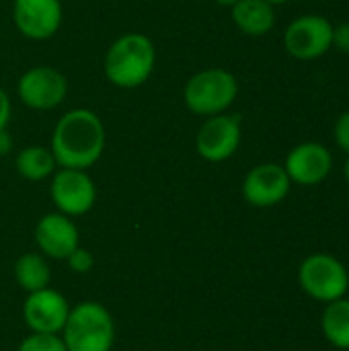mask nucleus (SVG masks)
<instances>
[{
	"instance_id": "1",
	"label": "nucleus",
	"mask_w": 349,
	"mask_h": 351,
	"mask_svg": "<svg viewBox=\"0 0 349 351\" xmlns=\"http://www.w3.org/2000/svg\"><path fill=\"white\" fill-rule=\"evenodd\" d=\"M105 136V125L95 111L76 107L64 113L51 132L49 144L58 169L88 171L103 156Z\"/></svg>"
},
{
	"instance_id": "2",
	"label": "nucleus",
	"mask_w": 349,
	"mask_h": 351,
	"mask_svg": "<svg viewBox=\"0 0 349 351\" xmlns=\"http://www.w3.org/2000/svg\"><path fill=\"white\" fill-rule=\"evenodd\" d=\"M156 49L144 33L119 35L105 53V78L117 88H138L154 72Z\"/></svg>"
},
{
	"instance_id": "3",
	"label": "nucleus",
	"mask_w": 349,
	"mask_h": 351,
	"mask_svg": "<svg viewBox=\"0 0 349 351\" xmlns=\"http://www.w3.org/2000/svg\"><path fill=\"white\" fill-rule=\"evenodd\" d=\"M60 335L68 351H111L115 346V321L101 302L84 300L70 306Z\"/></svg>"
},
{
	"instance_id": "4",
	"label": "nucleus",
	"mask_w": 349,
	"mask_h": 351,
	"mask_svg": "<svg viewBox=\"0 0 349 351\" xmlns=\"http://www.w3.org/2000/svg\"><path fill=\"white\" fill-rule=\"evenodd\" d=\"M239 97V80L224 68H206L195 72L183 86L185 107L204 117L226 113Z\"/></svg>"
},
{
	"instance_id": "5",
	"label": "nucleus",
	"mask_w": 349,
	"mask_h": 351,
	"mask_svg": "<svg viewBox=\"0 0 349 351\" xmlns=\"http://www.w3.org/2000/svg\"><path fill=\"white\" fill-rule=\"evenodd\" d=\"M300 290L317 302L329 304L346 298L349 290L348 267L329 253H313L298 267Z\"/></svg>"
},
{
	"instance_id": "6",
	"label": "nucleus",
	"mask_w": 349,
	"mask_h": 351,
	"mask_svg": "<svg viewBox=\"0 0 349 351\" xmlns=\"http://www.w3.org/2000/svg\"><path fill=\"white\" fill-rule=\"evenodd\" d=\"M16 95L25 107L33 111H49L66 101L68 78L51 66H33L21 74Z\"/></svg>"
},
{
	"instance_id": "7",
	"label": "nucleus",
	"mask_w": 349,
	"mask_h": 351,
	"mask_svg": "<svg viewBox=\"0 0 349 351\" xmlns=\"http://www.w3.org/2000/svg\"><path fill=\"white\" fill-rule=\"evenodd\" d=\"M286 51L302 62L317 60L333 47V25L323 14H302L284 31Z\"/></svg>"
},
{
	"instance_id": "8",
	"label": "nucleus",
	"mask_w": 349,
	"mask_h": 351,
	"mask_svg": "<svg viewBox=\"0 0 349 351\" xmlns=\"http://www.w3.org/2000/svg\"><path fill=\"white\" fill-rule=\"evenodd\" d=\"M49 195L60 214L76 218L93 210L97 202V185L82 169H56Z\"/></svg>"
},
{
	"instance_id": "9",
	"label": "nucleus",
	"mask_w": 349,
	"mask_h": 351,
	"mask_svg": "<svg viewBox=\"0 0 349 351\" xmlns=\"http://www.w3.org/2000/svg\"><path fill=\"white\" fill-rule=\"evenodd\" d=\"M243 140V128L239 115H212L206 117L197 136L195 150L208 162H224L237 154Z\"/></svg>"
},
{
	"instance_id": "10",
	"label": "nucleus",
	"mask_w": 349,
	"mask_h": 351,
	"mask_svg": "<svg viewBox=\"0 0 349 351\" xmlns=\"http://www.w3.org/2000/svg\"><path fill=\"white\" fill-rule=\"evenodd\" d=\"M64 19L60 0H12V23L31 41L51 39Z\"/></svg>"
},
{
	"instance_id": "11",
	"label": "nucleus",
	"mask_w": 349,
	"mask_h": 351,
	"mask_svg": "<svg viewBox=\"0 0 349 351\" xmlns=\"http://www.w3.org/2000/svg\"><path fill=\"white\" fill-rule=\"evenodd\" d=\"M292 181L278 162H261L253 167L243 179V197L253 208H274L282 204L290 193Z\"/></svg>"
},
{
	"instance_id": "12",
	"label": "nucleus",
	"mask_w": 349,
	"mask_h": 351,
	"mask_svg": "<svg viewBox=\"0 0 349 351\" xmlns=\"http://www.w3.org/2000/svg\"><path fill=\"white\" fill-rule=\"evenodd\" d=\"M70 313V304L64 294L53 288H43L27 294L23 304V319L31 333H56L60 335Z\"/></svg>"
},
{
	"instance_id": "13",
	"label": "nucleus",
	"mask_w": 349,
	"mask_h": 351,
	"mask_svg": "<svg viewBox=\"0 0 349 351\" xmlns=\"http://www.w3.org/2000/svg\"><path fill=\"white\" fill-rule=\"evenodd\" d=\"M284 169L292 183L315 187L329 177L333 169V154L319 142H302L288 152Z\"/></svg>"
},
{
	"instance_id": "14",
	"label": "nucleus",
	"mask_w": 349,
	"mask_h": 351,
	"mask_svg": "<svg viewBox=\"0 0 349 351\" xmlns=\"http://www.w3.org/2000/svg\"><path fill=\"white\" fill-rule=\"evenodd\" d=\"M35 243L43 257L66 261L68 255L80 247V232L70 216L51 212L41 216L35 224Z\"/></svg>"
},
{
	"instance_id": "15",
	"label": "nucleus",
	"mask_w": 349,
	"mask_h": 351,
	"mask_svg": "<svg viewBox=\"0 0 349 351\" xmlns=\"http://www.w3.org/2000/svg\"><path fill=\"white\" fill-rule=\"evenodd\" d=\"M230 12L237 29L249 37H263L276 25L274 6L265 0H237Z\"/></svg>"
},
{
	"instance_id": "16",
	"label": "nucleus",
	"mask_w": 349,
	"mask_h": 351,
	"mask_svg": "<svg viewBox=\"0 0 349 351\" xmlns=\"http://www.w3.org/2000/svg\"><path fill=\"white\" fill-rule=\"evenodd\" d=\"M14 169L23 179L37 183V181H45L47 177H51L58 169V162L49 148L37 144V146H25L19 150V154L14 156Z\"/></svg>"
},
{
	"instance_id": "17",
	"label": "nucleus",
	"mask_w": 349,
	"mask_h": 351,
	"mask_svg": "<svg viewBox=\"0 0 349 351\" xmlns=\"http://www.w3.org/2000/svg\"><path fill=\"white\" fill-rule=\"evenodd\" d=\"M14 280L27 294L49 288L51 267L41 253H25L14 263Z\"/></svg>"
},
{
	"instance_id": "18",
	"label": "nucleus",
	"mask_w": 349,
	"mask_h": 351,
	"mask_svg": "<svg viewBox=\"0 0 349 351\" xmlns=\"http://www.w3.org/2000/svg\"><path fill=\"white\" fill-rule=\"evenodd\" d=\"M323 337L337 350L349 351V300L339 298L325 306L321 317Z\"/></svg>"
},
{
	"instance_id": "19",
	"label": "nucleus",
	"mask_w": 349,
	"mask_h": 351,
	"mask_svg": "<svg viewBox=\"0 0 349 351\" xmlns=\"http://www.w3.org/2000/svg\"><path fill=\"white\" fill-rule=\"evenodd\" d=\"M16 351H68L62 335L56 333H29Z\"/></svg>"
},
{
	"instance_id": "20",
	"label": "nucleus",
	"mask_w": 349,
	"mask_h": 351,
	"mask_svg": "<svg viewBox=\"0 0 349 351\" xmlns=\"http://www.w3.org/2000/svg\"><path fill=\"white\" fill-rule=\"evenodd\" d=\"M68 267L74 271V274H88L93 267H95V257H93V253L88 251V249H82V247H78V249H74L70 255H68Z\"/></svg>"
},
{
	"instance_id": "21",
	"label": "nucleus",
	"mask_w": 349,
	"mask_h": 351,
	"mask_svg": "<svg viewBox=\"0 0 349 351\" xmlns=\"http://www.w3.org/2000/svg\"><path fill=\"white\" fill-rule=\"evenodd\" d=\"M335 144L349 156V111H344L335 121Z\"/></svg>"
},
{
	"instance_id": "22",
	"label": "nucleus",
	"mask_w": 349,
	"mask_h": 351,
	"mask_svg": "<svg viewBox=\"0 0 349 351\" xmlns=\"http://www.w3.org/2000/svg\"><path fill=\"white\" fill-rule=\"evenodd\" d=\"M333 45L341 53H349V21L333 27Z\"/></svg>"
},
{
	"instance_id": "23",
	"label": "nucleus",
	"mask_w": 349,
	"mask_h": 351,
	"mask_svg": "<svg viewBox=\"0 0 349 351\" xmlns=\"http://www.w3.org/2000/svg\"><path fill=\"white\" fill-rule=\"evenodd\" d=\"M10 115H12V103H10V97H8V95H6V90L0 86V130L8 125Z\"/></svg>"
},
{
	"instance_id": "24",
	"label": "nucleus",
	"mask_w": 349,
	"mask_h": 351,
	"mask_svg": "<svg viewBox=\"0 0 349 351\" xmlns=\"http://www.w3.org/2000/svg\"><path fill=\"white\" fill-rule=\"evenodd\" d=\"M12 146H14L12 134L8 132V128H2L0 130V156H8L12 152Z\"/></svg>"
},
{
	"instance_id": "25",
	"label": "nucleus",
	"mask_w": 349,
	"mask_h": 351,
	"mask_svg": "<svg viewBox=\"0 0 349 351\" xmlns=\"http://www.w3.org/2000/svg\"><path fill=\"white\" fill-rule=\"evenodd\" d=\"M214 2H218V4H222V6H232L237 0H214Z\"/></svg>"
},
{
	"instance_id": "26",
	"label": "nucleus",
	"mask_w": 349,
	"mask_h": 351,
	"mask_svg": "<svg viewBox=\"0 0 349 351\" xmlns=\"http://www.w3.org/2000/svg\"><path fill=\"white\" fill-rule=\"evenodd\" d=\"M344 175H346V181H348L349 185V156L348 160H346V167H344Z\"/></svg>"
},
{
	"instance_id": "27",
	"label": "nucleus",
	"mask_w": 349,
	"mask_h": 351,
	"mask_svg": "<svg viewBox=\"0 0 349 351\" xmlns=\"http://www.w3.org/2000/svg\"><path fill=\"white\" fill-rule=\"evenodd\" d=\"M265 2H269L272 6H276V4H286V2H290V0H265Z\"/></svg>"
}]
</instances>
